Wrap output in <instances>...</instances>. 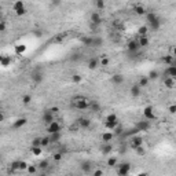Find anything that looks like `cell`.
I'll use <instances>...</instances> for the list:
<instances>
[{
  "label": "cell",
  "instance_id": "cell-34",
  "mask_svg": "<svg viewBox=\"0 0 176 176\" xmlns=\"http://www.w3.org/2000/svg\"><path fill=\"white\" fill-rule=\"evenodd\" d=\"M158 72L157 70H150V72H149V76H147V79H149V80H157L158 79Z\"/></svg>",
  "mask_w": 176,
  "mask_h": 176
},
{
  "label": "cell",
  "instance_id": "cell-49",
  "mask_svg": "<svg viewBox=\"0 0 176 176\" xmlns=\"http://www.w3.org/2000/svg\"><path fill=\"white\" fill-rule=\"evenodd\" d=\"M39 167H40L41 169H47V168H48V161H45V160H44V161H41Z\"/></svg>",
  "mask_w": 176,
  "mask_h": 176
},
{
  "label": "cell",
  "instance_id": "cell-6",
  "mask_svg": "<svg viewBox=\"0 0 176 176\" xmlns=\"http://www.w3.org/2000/svg\"><path fill=\"white\" fill-rule=\"evenodd\" d=\"M43 121H44V124L50 125L52 121H55V116L51 113L50 110H45V112L43 113Z\"/></svg>",
  "mask_w": 176,
  "mask_h": 176
},
{
  "label": "cell",
  "instance_id": "cell-43",
  "mask_svg": "<svg viewBox=\"0 0 176 176\" xmlns=\"http://www.w3.org/2000/svg\"><path fill=\"white\" fill-rule=\"evenodd\" d=\"M32 153H33V156H40L41 154V147H32Z\"/></svg>",
  "mask_w": 176,
  "mask_h": 176
},
{
  "label": "cell",
  "instance_id": "cell-38",
  "mask_svg": "<svg viewBox=\"0 0 176 176\" xmlns=\"http://www.w3.org/2000/svg\"><path fill=\"white\" fill-rule=\"evenodd\" d=\"M51 142H50V136H44L41 138V147H47V146H50Z\"/></svg>",
  "mask_w": 176,
  "mask_h": 176
},
{
  "label": "cell",
  "instance_id": "cell-37",
  "mask_svg": "<svg viewBox=\"0 0 176 176\" xmlns=\"http://www.w3.org/2000/svg\"><path fill=\"white\" fill-rule=\"evenodd\" d=\"M30 102H32V95L26 94L22 96V103H24V105H29Z\"/></svg>",
  "mask_w": 176,
  "mask_h": 176
},
{
  "label": "cell",
  "instance_id": "cell-33",
  "mask_svg": "<svg viewBox=\"0 0 176 176\" xmlns=\"http://www.w3.org/2000/svg\"><path fill=\"white\" fill-rule=\"evenodd\" d=\"M102 44H103L102 37H92V47H101Z\"/></svg>",
  "mask_w": 176,
  "mask_h": 176
},
{
  "label": "cell",
  "instance_id": "cell-48",
  "mask_svg": "<svg viewBox=\"0 0 176 176\" xmlns=\"http://www.w3.org/2000/svg\"><path fill=\"white\" fill-rule=\"evenodd\" d=\"M95 6L98 7L99 10H102V8H105V1H102V0H98V1L95 3Z\"/></svg>",
  "mask_w": 176,
  "mask_h": 176
},
{
  "label": "cell",
  "instance_id": "cell-52",
  "mask_svg": "<svg viewBox=\"0 0 176 176\" xmlns=\"http://www.w3.org/2000/svg\"><path fill=\"white\" fill-rule=\"evenodd\" d=\"M169 113L171 114H175L176 113V106H175V105H171V106H169Z\"/></svg>",
  "mask_w": 176,
  "mask_h": 176
},
{
  "label": "cell",
  "instance_id": "cell-3",
  "mask_svg": "<svg viewBox=\"0 0 176 176\" xmlns=\"http://www.w3.org/2000/svg\"><path fill=\"white\" fill-rule=\"evenodd\" d=\"M129 171H131V164L129 162H123L121 165H118V171H117V173H118V176H128Z\"/></svg>",
  "mask_w": 176,
  "mask_h": 176
},
{
  "label": "cell",
  "instance_id": "cell-24",
  "mask_svg": "<svg viewBox=\"0 0 176 176\" xmlns=\"http://www.w3.org/2000/svg\"><path fill=\"white\" fill-rule=\"evenodd\" d=\"M13 10L17 13V11H21V10H25V4L24 1H15L13 4Z\"/></svg>",
  "mask_w": 176,
  "mask_h": 176
},
{
  "label": "cell",
  "instance_id": "cell-29",
  "mask_svg": "<svg viewBox=\"0 0 176 176\" xmlns=\"http://www.w3.org/2000/svg\"><path fill=\"white\" fill-rule=\"evenodd\" d=\"M117 125H118V121H106L105 123V127H106L109 131H113Z\"/></svg>",
  "mask_w": 176,
  "mask_h": 176
},
{
  "label": "cell",
  "instance_id": "cell-36",
  "mask_svg": "<svg viewBox=\"0 0 176 176\" xmlns=\"http://www.w3.org/2000/svg\"><path fill=\"white\" fill-rule=\"evenodd\" d=\"M135 153H136V156H145V154H146V149L143 147V146H139V147H136V149H135Z\"/></svg>",
  "mask_w": 176,
  "mask_h": 176
},
{
  "label": "cell",
  "instance_id": "cell-28",
  "mask_svg": "<svg viewBox=\"0 0 176 176\" xmlns=\"http://www.w3.org/2000/svg\"><path fill=\"white\" fill-rule=\"evenodd\" d=\"M138 41V44H139V47H147L149 45V37L147 36H145V37H139V40H136Z\"/></svg>",
  "mask_w": 176,
  "mask_h": 176
},
{
  "label": "cell",
  "instance_id": "cell-13",
  "mask_svg": "<svg viewBox=\"0 0 176 176\" xmlns=\"http://www.w3.org/2000/svg\"><path fill=\"white\" fill-rule=\"evenodd\" d=\"M113 136H114L113 132H110V131L103 132V133H102V142H103V143H110L112 139H113Z\"/></svg>",
  "mask_w": 176,
  "mask_h": 176
},
{
  "label": "cell",
  "instance_id": "cell-62",
  "mask_svg": "<svg viewBox=\"0 0 176 176\" xmlns=\"http://www.w3.org/2000/svg\"><path fill=\"white\" fill-rule=\"evenodd\" d=\"M0 105H1V101H0Z\"/></svg>",
  "mask_w": 176,
  "mask_h": 176
},
{
  "label": "cell",
  "instance_id": "cell-23",
  "mask_svg": "<svg viewBox=\"0 0 176 176\" xmlns=\"http://www.w3.org/2000/svg\"><path fill=\"white\" fill-rule=\"evenodd\" d=\"M61 140V132H54L50 135V142L51 143H58Z\"/></svg>",
  "mask_w": 176,
  "mask_h": 176
},
{
  "label": "cell",
  "instance_id": "cell-35",
  "mask_svg": "<svg viewBox=\"0 0 176 176\" xmlns=\"http://www.w3.org/2000/svg\"><path fill=\"white\" fill-rule=\"evenodd\" d=\"M147 84H149V79H147V76H146V77H142V79L139 80V84H138V85L140 88H143V87H146Z\"/></svg>",
  "mask_w": 176,
  "mask_h": 176
},
{
  "label": "cell",
  "instance_id": "cell-40",
  "mask_svg": "<svg viewBox=\"0 0 176 176\" xmlns=\"http://www.w3.org/2000/svg\"><path fill=\"white\" fill-rule=\"evenodd\" d=\"M107 165H109V167H116V165H117V158L110 157L109 160H107Z\"/></svg>",
  "mask_w": 176,
  "mask_h": 176
},
{
  "label": "cell",
  "instance_id": "cell-56",
  "mask_svg": "<svg viewBox=\"0 0 176 176\" xmlns=\"http://www.w3.org/2000/svg\"><path fill=\"white\" fill-rule=\"evenodd\" d=\"M1 121H4V114L0 112V123H1Z\"/></svg>",
  "mask_w": 176,
  "mask_h": 176
},
{
  "label": "cell",
  "instance_id": "cell-55",
  "mask_svg": "<svg viewBox=\"0 0 176 176\" xmlns=\"http://www.w3.org/2000/svg\"><path fill=\"white\" fill-rule=\"evenodd\" d=\"M35 35H36V37H40V36H41V32H40V30H35Z\"/></svg>",
  "mask_w": 176,
  "mask_h": 176
},
{
  "label": "cell",
  "instance_id": "cell-31",
  "mask_svg": "<svg viewBox=\"0 0 176 176\" xmlns=\"http://www.w3.org/2000/svg\"><path fill=\"white\" fill-rule=\"evenodd\" d=\"M80 41H81L84 45H88V47H92V37H88V36H83L80 39Z\"/></svg>",
  "mask_w": 176,
  "mask_h": 176
},
{
  "label": "cell",
  "instance_id": "cell-11",
  "mask_svg": "<svg viewBox=\"0 0 176 176\" xmlns=\"http://www.w3.org/2000/svg\"><path fill=\"white\" fill-rule=\"evenodd\" d=\"M91 22H92L94 25H101L102 24V17L98 11H95V13L91 14Z\"/></svg>",
  "mask_w": 176,
  "mask_h": 176
},
{
  "label": "cell",
  "instance_id": "cell-10",
  "mask_svg": "<svg viewBox=\"0 0 176 176\" xmlns=\"http://www.w3.org/2000/svg\"><path fill=\"white\" fill-rule=\"evenodd\" d=\"M77 125L87 129V128H89V127H91V121H89L88 118H85V117H80V118L77 120Z\"/></svg>",
  "mask_w": 176,
  "mask_h": 176
},
{
  "label": "cell",
  "instance_id": "cell-20",
  "mask_svg": "<svg viewBox=\"0 0 176 176\" xmlns=\"http://www.w3.org/2000/svg\"><path fill=\"white\" fill-rule=\"evenodd\" d=\"M13 62V59L10 55H3V59H1V62H0V66H3V68H7V66H10Z\"/></svg>",
  "mask_w": 176,
  "mask_h": 176
},
{
  "label": "cell",
  "instance_id": "cell-39",
  "mask_svg": "<svg viewBox=\"0 0 176 176\" xmlns=\"http://www.w3.org/2000/svg\"><path fill=\"white\" fill-rule=\"evenodd\" d=\"M32 147H41V138H36L32 140Z\"/></svg>",
  "mask_w": 176,
  "mask_h": 176
},
{
  "label": "cell",
  "instance_id": "cell-2",
  "mask_svg": "<svg viewBox=\"0 0 176 176\" xmlns=\"http://www.w3.org/2000/svg\"><path fill=\"white\" fill-rule=\"evenodd\" d=\"M43 80H44V73L41 72V69H36L32 72V81L35 84H40V83H43Z\"/></svg>",
  "mask_w": 176,
  "mask_h": 176
},
{
  "label": "cell",
  "instance_id": "cell-32",
  "mask_svg": "<svg viewBox=\"0 0 176 176\" xmlns=\"http://www.w3.org/2000/svg\"><path fill=\"white\" fill-rule=\"evenodd\" d=\"M147 30H149V28H147V26H140V28L138 29L139 37H145V36H147Z\"/></svg>",
  "mask_w": 176,
  "mask_h": 176
},
{
  "label": "cell",
  "instance_id": "cell-15",
  "mask_svg": "<svg viewBox=\"0 0 176 176\" xmlns=\"http://www.w3.org/2000/svg\"><path fill=\"white\" fill-rule=\"evenodd\" d=\"M132 10H133V13L136 14V15H146V13H147V11H146V8L142 6V4H136V6H133Z\"/></svg>",
  "mask_w": 176,
  "mask_h": 176
},
{
  "label": "cell",
  "instance_id": "cell-7",
  "mask_svg": "<svg viewBox=\"0 0 176 176\" xmlns=\"http://www.w3.org/2000/svg\"><path fill=\"white\" fill-rule=\"evenodd\" d=\"M47 132L48 133H54V132H61V124L58 121H52L50 125H47Z\"/></svg>",
  "mask_w": 176,
  "mask_h": 176
},
{
  "label": "cell",
  "instance_id": "cell-17",
  "mask_svg": "<svg viewBox=\"0 0 176 176\" xmlns=\"http://www.w3.org/2000/svg\"><path fill=\"white\" fill-rule=\"evenodd\" d=\"M98 66H99V59L98 58H91L88 61V69L89 70H95Z\"/></svg>",
  "mask_w": 176,
  "mask_h": 176
},
{
  "label": "cell",
  "instance_id": "cell-58",
  "mask_svg": "<svg viewBox=\"0 0 176 176\" xmlns=\"http://www.w3.org/2000/svg\"><path fill=\"white\" fill-rule=\"evenodd\" d=\"M0 18H1V7H0Z\"/></svg>",
  "mask_w": 176,
  "mask_h": 176
},
{
  "label": "cell",
  "instance_id": "cell-53",
  "mask_svg": "<svg viewBox=\"0 0 176 176\" xmlns=\"http://www.w3.org/2000/svg\"><path fill=\"white\" fill-rule=\"evenodd\" d=\"M48 110H50L52 114H55V113H58V112H59V109H58L57 106H55V107H51V109H48Z\"/></svg>",
  "mask_w": 176,
  "mask_h": 176
},
{
  "label": "cell",
  "instance_id": "cell-14",
  "mask_svg": "<svg viewBox=\"0 0 176 176\" xmlns=\"http://www.w3.org/2000/svg\"><path fill=\"white\" fill-rule=\"evenodd\" d=\"M26 123H28V120L26 118H18L14 121L13 124V129H19V128H22L24 125H26Z\"/></svg>",
  "mask_w": 176,
  "mask_h": 176
},
{
  "label": "cell",
  "instance_id": "cell-57",
  "mask_svg": "<svg viewBox=\"0 0 176 176\" xmlns=\"http://www.w3.org/2000/svg\"><path fill=\"white\" fill-rule=\"evenodd\" d=\"M136 176H147V173H146V172H140V173H138Z\"/></svg>",
  "mask_w": 176,
  "mask_h": 176
},
{
  "label": "cell",
  "instance_id": "cell-5",
  "mask_svg": "<svg viewBox=\"0 0 176 176\" xmlns=\"http://www.w3.org/2000/svg\"><path fill=\"white\" fill-rule=\"evenodd\" d=\"M143 117H145L147 121H149V120H154V118H156V114H154L153 107H151V106H146L145 109H143Z\"/></svg>",
  "mask_w": 176,
  "mask_h": 176
},
{
  "label": "cell",
  "instance_id": "cell-54",
  "mask_svg": "<svg viewBox=\"0 0 176 176\" xmlns=\"http://www.w3.org/2000/svg\"><path fill=\"white\" fill-rule=\"evenodd\" d=\"M102 175H103V172H102L101 169H96L94 172V176H102Z\"/></svg>",
  "mask_w": 176,
  "mask_h": 176
},
{
  "label": "cell",
  "instance_id": "cell-9",
  "mask_svg": "<svg viewBox=\"0 0 176 176\" xmlns=\"http://www.w3.org/2000/svg\"><path fill=\"white\" fill-rule=\"evenodd\" d=\"M139 48H140V47H139V44L136 40H131V41L128 43V51L132 52V54H136L139 51Z\"/></svg>",
  "mask_w": 176,
  "mask_h": 176
},
{
  "label": "cell",
  "instance_id": "cell-30",
  "mask_svg": "<svg viewBox=\"0 0 176 176\" xmlns=\"http://www.w3.org/2000/svg\"><path fill=\"white\" fill-rule=\"evenodd\" d=\"M162 61L167 63L168 66H171V65L175 63V57H173V55H165V57L162 58Z\"/></svg>",
  "mask_w": 176,
  "mask_h": 176
},
{
  "label": "cell",
  "instance_id": "cell-26",
  "mask_svg": "<svg viewBox=\"0 0 176 176\" xmlns=\"http://www.w3.org/2000/svg\"><path fill=\"white\" fill-rule=\"evenodd\" d=\"M164 84L167 88H173L175 87V79H171V77H165L164 79Z\"/></svg>",
  "mask_w": 176,
  "mask_h": 176
},
{
  "label": "cell",
  "instance_id": "cell-59",
  "mask_svg": "<svg viewBox=\"0 0 176 176\" xmlns=\"http://www.w3.org/2000/svg\"><path fill=\"white\" fill-rule=\"evenodd\" d=\"M1 59H3V55H0V62H1Z\"/></svg>",
  "mask_w": 176,
  "mask_h": 176
},
{
  "label": "cell",
  "instance_id": "cell-61",
  "mask_svg": "<svg viewBox=\"0 0 176 176\" xmlns=\"http://www.w3.org/2000/svg\"><path fill=\"white\" fill-rule=\"evenodd\" d=\"M0 160H1V154H0Z\"/></svg>",
  "mask_w": 176,
  "mask_h": 176
},
{
  "label": "cell",
  "instance_id": "cell-46",
  "mask_svg": "<svg viewBox=\"0 0 176 176\" xmlns=\"http://www.w3.org/2000/svg\"><path fill=\"white\" fill-rule=\"evenodd\" d=\"M52 158H54V161H61L62 160V153H55L54 156H52Z\"/></svg>",
  "mask_w": 176,
  "mask_h": 176
},
{
  "label": "cell",
  "instance_id": "cell-16",
  "mask_svg": "<svg viewBox=\"0 0 176 176\" xmlns=\"http://www.w3.org/2000/svg\"><path fill=\"white\" fill-rule=\"evenodd\" d=\"M110 80H112V83H113V84L120 85V84H123V83H124V76H123V74H113Z\"/></svg>",
  "mask_w": 176,
  "mask_h": 176
},
{
  "label": "cell",
  "instance_id": "cell-45",
  "mask_svg": "<svg viewBox=\"0 0 176 176\" xmlns=\"http://www.w3.org/2000/svg\"><path fill=\"white\" fill-rule=\"evenodd\" d=\"M19 169V161H13L11 162V171H17Z\"/></svg>",
  "mask_w": 176,
  "mask_h": 176
},
{
  "label": "cell",
  "instance_id": "cell-1",
  "mask_svg": "<svg viewBox=\"0 0 176 176\" xmlns=\"http://www.w3.org/2000/svg\"><path fill=\"white\" fill-rule=\"evenodd\" d=\"M73 101H74V107L77 110H85V109H88V102L89 101H87L85 96L77 95V96L73 98Z\"/></svg>",
  "mask_w": 176,
  "mask_h": 176
},
{
  "label": "cell",
  "instance_id": "cell-12",
  "mask_svg": "<svg viewBox=\"0 0 176 176\" xmlns=\"http://www.w3.org/2000/svg\"><path fill=\"white\" fill-rule=\"evenodd\" d=\"M88 109H89L91 112L96 113V112L101 110V105H99V102H96V101H89L88 102Z\"/></svg>",
  "mask_w": 176,
  "mask_h": 176
},
{
  "label": "cell",
  "instance_id": "cell-19",
  "mask_svg": "<svg viewBox=\"0 0 176 176\" xmlns=\"http://www.w3.org/2000/svg\"><path fill=\"white\" fill-rule=\"evenodd\" d=\"M112 150H113V146L110 145V143H103V145H102V147H101L102 154H105V156L110 154V153H112Z\"/></svg>",
  "mask_w": 176,
  "mask_h": 176
},
{
  "label": "cell",
  "instance_id": "cell-27",
  "mask_svg": "<svg viewBox=\"0 0 176 176\" xmlns=\"http://www.w3.org/2000/svg\"><path fill=\"white\" fill-rule=\"evenodd\" d=\"M91 168H92V165H91V162H88V161H84V162L81 164V171L84 173H89V172H91Z\"/></svg>",
  "mask_w": 176,
  "mask_h": 176
},
{
  "label": "cell",
  "instance_id": "cell-44",
  "mask_svg": "<svg viewBox=\"0 0 176 176\" xmlns=\"http://www.w3.org/2000/svg\"><path fill=\"white\" fill-rule=\"evenodd\" d=\"M28 165H29V164L25 162V161H19V171H25L26 168H28Z\"/></svg>",
  "mask_w": 176,
  "mask_h": 176
},
{
  "label": "cell",
  "instance_id": "cell-18",
  "mask_svg": "<svg viewBox=\"0 0 176 176\" xmlns=\"http://www.w3.org/2000/svg\"><path fill=\"white\" fill-rule=\"evenodd\" d=\"M149 26H150L151 30H158L161 28V21H160V18H156L154 21L149 22Z\"/></svg>",
  "mask_w": 176,
  "mask_h": 176
},
{
  "label": "cell",
  "instance_id": "cell-42",
  "mask_svg": "<svg viewBox=\"0 0 176 176\" xmlns=\"http://www.w3.org/2000/svg\"><path fill=\"white\" fill-rule=\"evenodd\" d=\"M109 62H110V61H109V58L103 55V57H102V59L99 61V65H101V66H107V65H109Z\"/></svg>",
  "mask_w": 176,
  "mask_h": 176
},
{
  "label": "cell",
  "instance_id": "cell-8",
  "mask_svg": "<svg viewBox=\"0 0 176 176\" xmlns=\"http://www.w3.org/2000/svg\"><path fill=\"white\" fill-rule=\"evenodd\" d=\"M150 128V123L146 120V121H139L138 124H136V129H138L139 132H145L147 131Z\"/></svg>",
  "mask_w": 176,
  "mask_h": 176
},
{
  "label": "cell",
  "instance_id": "cell-25",
  "mask_svg": "<svg viewBox=\"0 0 176 176\" xmlns=\"http://www.w3.org/2000/svg\"><path fill=\"white\" fill-rule=\"evenodd\" d=\"M25 51H26L25 44H17V45H15V54H17V55H22Z\"/></svg>",
  "mask_w": 176,
  "mask_h": 176
},
{
  "label": "cell",
  "instance_id": "cell-41",
  "mask_svg": "<svg viewBox=\"0 0 176 176\" xmlns=\"http://www.w3.org/2000/svg\"><path fill=\"white\" fill-rule=\"evenodd\" d=\"M26 171H28V173H30V175H35V173H36V171H37V168H36L35 165H28Z\"/></svg>",
  "mask_w": 176,
  "mask_h": 176
},
{
  "label": "cell",
  "instance_id": "cell-22",
  "mask_svg": "<svg viewBox=\"0 0 176 176\" xmlns=\"http://www.w3.org/2000/svg\"><path fill=\"white\" fill-rule=\"evenodd\" d=\"M167 74H168V77H171V79H175L176 77V66H175V63H173V65H171V66H168V69H167Z\"/></svg>",
  "mask_w": 176,
  "mask_h": 176
},
{
  "label": "cell",
  "instance_id": "cell-50",
  "mask_svg": "<svg viewBox=\"0 0 176 176\" xmlns=\"http://www.w3.org/2000/svg\"><path fill=\"white\" fill-rule=\"evenodd\" d=\"M72 80H73V83H80L83 80L81 79V76H79V74H74L73 77H72Z\"/></svg>",
  "mask_w": 176,
  "mask_h": 176
},
{
  "label": "cell",
  "instance_id": "cell-51",
  "mask_svg": "<svg viewBox=\"0 0 176 176\" xmlns=\"http://www.w3.org/2000/svg\"><path fill=\"white\" fill-rule=\"evenodd\" d=\"M6 28H7L6 22H3V21H0V32H4V30H6Z\"/></svg>",
  "mask_w": 176,
  "mask_h": 176
},
{
  "label": "cell",
  "instance_id": "cell-4",
  "mask_svg": "<svg viewBox=\"0 0 176 176\" xmlns=\"http://www.w3.org/2000/svg\"><path fill=\"white\" fill-rule=\"evenodd\" d=\"M129 146H131V149H133V150H135L136 147H139V146H143V138H142V136H138V135H135V136L131 139Z\"/></svg>",
  "mask_w": 176,
  "mask_h": 176
},
{
  "label": "cell",
  "instance_id": "cell-60",
  "mask_svg": "<svg viewBox=\"0 0 176 176\" xmlns=\"http://www.w3.org/2000/svg\"><path fill=\"white\" fill-rule=\"evenodd\" d=\"M40 176H47V175H45V173H41V175H40Z\"/></svg>",
  "mask_w": 176,
  "mask_h": 176
},
{
  "label": "cell",
  "instance_id": "cell-47",
  "mask_svg": "<svg viewBox=\"0 0 176 176\" xmlns=\"http://www.w3.org/2000/svg\"><path fill=\"white\" fill-rule=\"evenodd\" d=\"M106 121H118V120H117V116H116V114H109L106 117Z\"/></svg>",
  "mask_w": 176,
  "mask_h": 176
},
{
  "label": "cell",
  "instance_id": "cell-21",
  "mask_svg": "<svg viewBox=\"0 0 176 176\" xmlns=\"http://www.w3.org/2000/svg\"><path fill=\"white\" fill-rule=\"evenodd\" d=\"M140 94H142V88L139 87L138 84H136V85H132V88H131V95L132 96H133V98H138Z\"/></svg>",
  "mask_w": 176,
  "mask_h": 176
}]
</instances>
